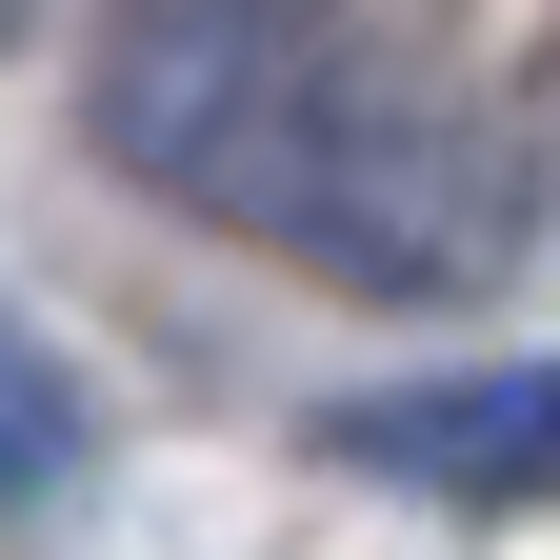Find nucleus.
Returning a JSON list of instances; mask_svg holds the SVG:
<instances>
[{
	"instance_id": "4",
	"label": "nucleus",
	"mask_w": 560,
	"mask_h": 560,
	"mask_svg": "<svg viewBox=\"0 0 560 560\" xmlns=\"http://www.w3.org/2000/svg\"><path fill=\"white\" fill-rule=\"evenodd\" d=\"M21 21H40V0H0V40H21Z\"/></svg>"
},
{
	"instance_id": "2",
	"label": "nucleus",
	"mask_w": 560,
	"mask_h": 560,
	"mask_svg": "<svg viewBox=\"0 0 560 560\" xmlns=\"http://www.w3.org/2000/svg\"><path fill=\"white\" fill-rule=\"evenodd\" d=\"M340 460L400 480V501H560V340L540 361H480V381H400V400H340Z\"/></svg>"
},
{
	"instance_id": "1",
	"label": "nucleus",
	"mask_w": 560,
	"mask_h": 560,
	"mask_svg": "<svg viewBox=\"0 0 560 560\" xmlns=\"http://www.w3.org/2000/svg\"><path fill=\"white\" fill-rule=\"evenodd\" d=\"M81 140L140 200L241 221L301 280H361V301H480V280L540 260V161L480 101H441L420 60L301 21V0H120L81 60Z\"/></svg>"
},
{
	"instance_id": "3",
	"label": "nucleus",
	"mask_w": 560,
	"mask_h": 560,
	"mask_svg": "<svg viewBox=\"0 0 560 560\" xmlns=\"http://www.w3.org/2000/svg\"><path fill=\"white\" fill-rule=\"evenodd\" d=\"M60 480H81V381H60L40 320H0V521L60 501Z\"/></svg>"
}]
</instances>
